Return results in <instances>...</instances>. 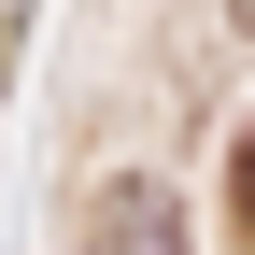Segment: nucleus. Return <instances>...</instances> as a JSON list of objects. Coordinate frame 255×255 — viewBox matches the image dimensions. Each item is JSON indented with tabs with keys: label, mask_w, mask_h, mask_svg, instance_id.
Wrapping results in <instances>:
<instances>
[{
	"label": "nucleus",
	"mask_w": 255,
	"mask_h": 255,
	"mask_svg": "<svg viewBox=\"0 0 255 255\" xmlns=\"http://www.w3.org/2000/svg\"><path fill=\"white\" fill-rule=\"evenodd\" d=\"M85 255H184L170 184H100V213H85Z\"/></svg>",
	"instance_id": "f257e3e1"
},
{
	"label": "nucleus",
	"mask_w": 255,
	"mask_h": 255,
	"mask_svg": "<svg viewBox=\"0 0 255 255\" xmlns=\"http://www.w3.org/2000/svg\"><path fill=\"white\" fill-rule=\"evenodd\" d=\"M227 199H241V241H255V128L227 142Z\"/></svg>",
	"instance_id": "f03ea898"
},
{
	"label": "nucleus",
	"mask_w": 255,
	"mask_h": 255,
	"mask_svg": "<svg viewBox=\"0 0 255 255\" xmlns=\"http://www.w3.org/2000/svg\"><path fill=\"white\" fill-rule=\"evenodd\" d=\"M241 14H255V0H241Z\"/></svg>",
	"instance_id": "7ed1b4c3"
}]
</instances>
